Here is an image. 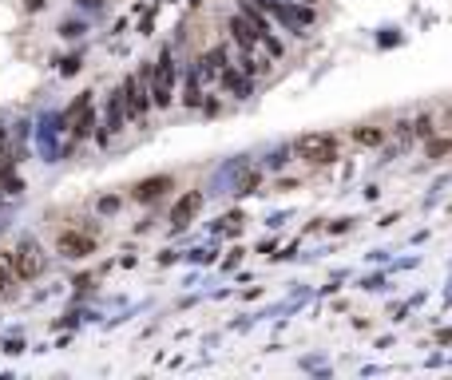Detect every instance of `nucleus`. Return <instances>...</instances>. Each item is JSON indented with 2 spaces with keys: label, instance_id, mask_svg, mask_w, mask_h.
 I'll return each mask as SVG.
<instances>
[{
  "label": "nucleus",
  "instance_id": "nucleus-1",
  "mask_svg": "<svg viewBox=\"0 0 452 380\" xmlns=\"http://www.w3.org/2000/svg\"><path fill=\"white\" fill-rule=\"evenodd\" d=\"M8 261H13V273L20 282H32V278H40V270H44V258H40L36 242H20L16 254H8Z\"/></svg>",
  "mask_w": 452,
  "mask_h": 380
},
{
  "label": "nucleus",
  "instance_id": "nucleus-2",
  "mask_svg": "<svg viewBox=\"0 0 452 380\" xmlns=\"http://www.w3.org/2000/svg\"><path fill=\"white\" fill-rule=\"evenodd\" d=\"M298 155H302V159H309V162H333V159H337V139L321 135V131L302 135V139H298Z\"/></svg>",
  "mask_w": 452,
  "mask_h": 380
},
{
  "label": "nucleus",
  "instance_id": "nucleus-3",
  "mask_svg": "<svg viewBox=\"0 0 452 380\" xmlns=\"http://www.w3.org/2000/svg\"><path fill=\"white\" fill-rule=\"evenodd\" d=\"M56 250H60L64 258H87V254L96 250V238H92V234H75V230H68V234H60Z\"/></svg>",
  "mask_w": 452,
  "mask_h": 380
},
{
  "label": "nucleus",
  "instance_id": "nucleus-4",
  "mask_svg": "<svg viewBox=\"0 0 452 380\" xmlns=\"http://www.w3.org/2000/svg\"><path fill=\"white\" fill-rule=\"evenodd\" d=\"M175 186L171 174H155V178H143V183H135L131 198H139V202H155V198H163L167 190Z\"/></svg>",
  "mask_w": 452,
  "mask_h": 380
},
{
  "label": "nucleus",
  "instance_id": "nucleus-5",
  "mask_svg": "<svg viewBox=\"0 0 452 380\" xmlns=\"http://www.w3.org/2000/svg\"><path fill=\"white\" fill-rule=\"evenodd\" d=\"M198 206H203V195H198V190H191V195L179 198V202H175V210H171V226H175V230L191 226V218L198 214Z\"/></svg>",
  "mask_w": 452,
  "mask_h": 380
},
{
  "label": "nucleus",
  "instance_id": "nucleus-6",
  "mask_svg": "<svg viewBox=\"0 0 452 380\" xmlns=\"http://www.w3.org/2000/svg\"><path fill=\"white\" fill-rule=\"evenodd\" d=\"M151 96H155L159 107L171 103V56H163V60H159V72H155V87H151Z\"/></svg>",
  "mask_w": 452,
  "mask_h": 380
},
{
  "label": "nucleus",
  "instance_id": "nucleus-7",
  "mask_svg": "<svg viewBox=\"0 0 452 380\" xmlns=\"http://www.w3.org/2000/svg\"><path fill=\"white\" fill-rule=\"evenodd\" d=\"M119 96H123V107H127V115H135V119H139V115L147 111V99H143V91H139V79H127Z\"/></svg>",
  "mask_w": 452,
  "mask_h": 380
},
{
  "label": "nucleus",
  "instance_id": "nucleus-8",
  "mask_svg": "<svg viewBox=\"0 0 452 380\" xmlns=\"http://www.w3.org/2000/svg\"><path fill=\"white\" fill-rule=\"evenodd\" d=\"M231 32H234V40H238L242 48H254L258 40H262L254 28H250V20H246V16H234V20H231Z\"/></svg>",
  "mask_w": 452,
  "mask_h": 380
},
{
  "label": "nucleus",
  "instance_id": "nucleus-9",
  "mask_svg": "<svg viewBox=\"0 0 452 380\" xmlns=\"http://www.w3.org/2000/svg\"><path fill=\"white\" fill-rule=\"evenodd\" d=\"M119 127H123V96H115L108 107V131H119Z\"/></svg>",
  "mask_w": 452,
  "mask_h": 380
},
{
  "label": "nucleus",
  "instance_id": "nucleus-10",
  "mask_svg": "<svg viewBox=\"0 0 452 380\" xmlns=\"http://www.w3.org/2000/svg\"><path fill=\"white\" fill-rule=\"evenodd\" d=\"M353 139H357V143H365V147H377V143H381V131H377V127H357Z\"/></svg>",
  "mask_w": 452,
  "mask_h": 380
},
{
  "label": "nucleus",
  "instance_id": "nucleus-11",
  "mask_svg": "<svg viewBox=\"0 0 452 380\" xmlns=\"http://www.w3.org/2000/svg\"><path fill=\"white\" fill-rule=\"evenodd\" d=\"M119 210V198H99V214H115Z\"/></svg>",
  "mask_w": 452,
  "mask_h": 380
},
{
  "label": "nucleus",
  "instance_id": "nucleus-12",
  "mask_svg": "<svg viewBox=\"0 0 452 380\" xmlns=\"http://www.w3.org/2000/svg\"><path fill=\"white\" fill-rule=\"evenodd\" d=\"M75 68H80V60H75V56H72V60H64V63H60V72H64V75H72Z\"/></svg>",
  "mask_w": 452,
  "mask_h": 380
},
{
  "label": "nucleus",
  "instance_id": "nucleus-13",
  "mask_svg": "<svg viewBox=\"0 0 452 380\" xmlns=\"http://www.w3.org/2000/svg\"><path fill=\"white\" fill-rule=\"evenodd\" d=\"M306 4H309V0H306Z\"/></svg>",
  "mask_w": 452,
  "mask_h": 380
}]
</instances>
